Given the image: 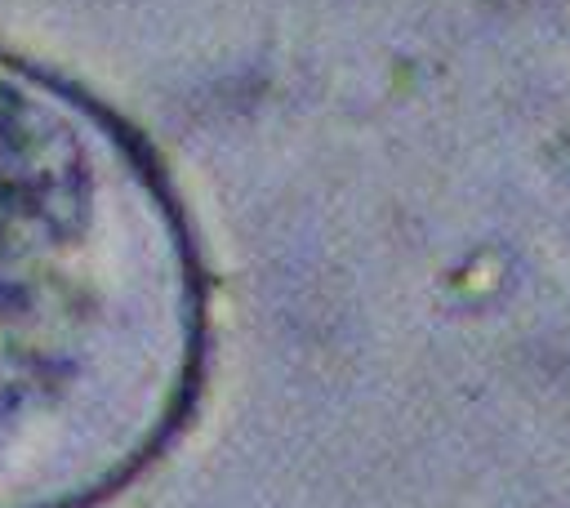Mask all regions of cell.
I'll return each instance as SVG.
<instances>
[{
  "instance_id": "1",
  "label": "cell",
  "mask_w": 570,
  "mask_h": 508,
  "mask_svg": "<svg viewBox=\"0 0 570 508\" xmlns=\"http://www.w3.org/2000/svg\"><path fill=\"white\" fill-rule=\"evenodd\" d=\"M174 307L160 223L116 143L0 67V508L58 504L134 450Z\"/></svg>"
}]
</instances>
